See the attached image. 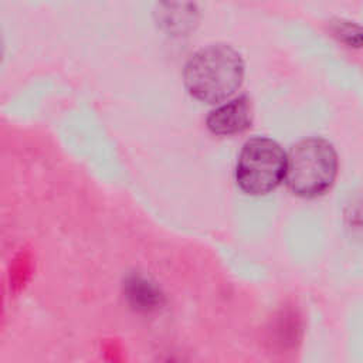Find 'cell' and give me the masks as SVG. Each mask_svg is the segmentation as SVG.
<instances>
[{"label":"cell","instance_id":"6da1fadb","mask_svg":"<svg viewBox=\"0 0 363 363\" xmlns=\"http://www.w3.org/2000/svg\"><path fill=\"white\" fill-rule=\"evenodd\" d=\"M244 61L231 47L213 44L194 52L184 65L183 79L189 94L207 104L228 99L241 86Z\"/></svg>","mask_w":363,"mask_h":363},{"label":"cell","instance_id":"7a4b0ae2","mask_svg":"<svg viewBox=\"0 0 363 363\" xmlns=\"http://www.w3.org/2000/svg\"><path fill=\"white\" fill-rule=\"evenodd\" d=\"M337 166L332 143L322 138H306L286 155L284 182L295 196L313 199L332 187Z\"/></svg>","mask_w":363,"mask_h":363},{"label":"cell","instance_id":"3957f363","mask_svg":"<svg viewBox=\"0 0 363 363\" xmlns=\"http://www.w3.org/2000/svg\"><path fill=\"white\" fill-rule=\"evenodd\" d=\"M286 153L269 138L247 140L235 164V182L250 196H262L275 190L285 177Z\"/></svg>","mask_w":363,"mask_h":363},{"label":"cell","instance_id":"277c9868","mask_svg":"<svg viewBox=\"0 0 363 363\" xmlns=\"http://www.w3.org/2000/svg\"><path fill=\"white\" fill-rule=\"evenodd\" d=\"M252 122V105L247 95L237 96L213 109L207 119V128L217 136H231L244 132Z\"/></svg>","mask_w":363,"mask_h":363},{"label":"cell","instance_id":"5b68a950","mask_svg":"<svg viewBox=\"0 0 363 363\" xmlns=\"http://www.w3.org/2000/svg\"><path fill=\"white\" fill-rule=\"evenodd\" d=\"M199 11L190 0H162L156 9L157 26L170 35H184L194 28Z\"/></svg>","mask_w":363,"mask_h":363},{"label":"cell","instance_id":"8992f818","mask_svg":"<svg viewBox=\"0 0 363 363\" xmlns=\"http://www.w3.org/2000/svg\"><path fill=\"white\" fill-rule=\"evenodd\" d=\"M335 34L339 35V38H342L343 41H346L349 44H353L356 47L360 45V30H359V27H356L353 24L339 21L335 26Z\"/></svg>","mask_w":363,"mask_h":363},{"label":"cell","instance_id":"52a82bcc","mask_svg":"<svg viewBox=\"0 0 363 363\" xmlns=\"http://www.w3.org/2000/svg\"><path fill=\"white\" fill-rule=\"evenodd\" d=\"M3 48H4V43H3L1 33H0V60H1V57H3Z\"/></svg>","mask_w":363,"mask_h":363}]
</instances>
